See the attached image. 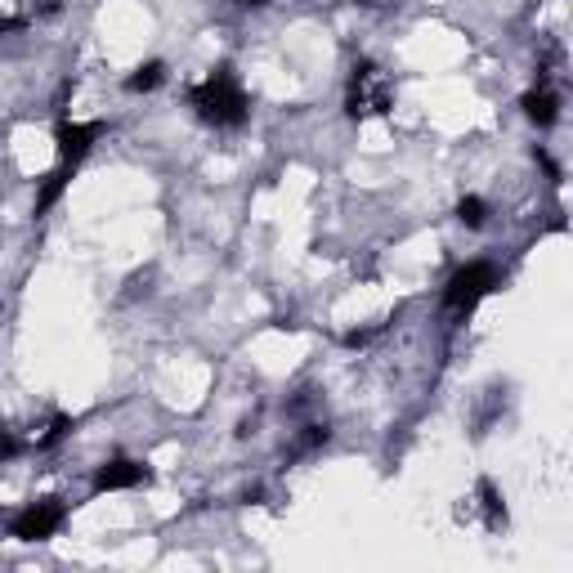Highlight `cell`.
I'll return each instance as SVG.
<instances>
[{
	"instance_id": "obj_8",
	"label": "cell",
	"mask_w": 573,
	"mask_h": 573,
	"mask_svg": "<svg viewBox=\"0 0 573 573\" xmlns=\"http://www.w3.org/2000/svg\"><path fill=\"white\" fill-rule=\"evenodd\" d=\"M72 175H77V166H63V162H58V166H54V171H50V175L41 180V188H36V202H32V210H36V215H50V210L58 206V197L67 193Z\"/></svg>"
},
{
	"instance_id": "obj_11",
	"label": "cell",
	"mask_w": 573,
	"mask_h": 573,
	"mask_svg": "<svg viewBox=\"0 0 573 573\" xmlns=\"http://www.w3.org/2000/svg\"><path fill=\"white\" fill-rule=\"evenodd\" d=\"M72 430H77V417H67V412H58V417H50V425H45V435H36L32 440V448L36 453H50V448H58Z\"/></svg>"
},
{
	"instance_id": "obj_14",
	"label": "cell",
	"mask_w": 573,
	"mask_h": 573,
	"mask_svg": "<svg viewBox=\"0 0 573 573\" xmlns=\"http://www.w3.org/2000/svg\"><path fill=\"white\" fill-rule=\"evenodd\" d=\"M23 453V440L14 435V430H6V425H0V466H6V462H14Z\"/></svg>"
},
{
	"instance_id": "obj_5",
	"label": "cell",
	"mask_w": 573,
	"mask_h": 573,
	"mask_svg": "<svg viewBox=\"0 0 573 573\" xmlns=\"http://www.w3.org/2000/svg\"><path fill=\"white\" fill-rule=\"evenodd\" d=\"M108 134L104 121H58L54 126V149H58V162L63 166H82L90 158V149Z\"/></svg>"
},
{
	"instance_id": "obj_13",
	"label": "cell",
	"mask_w": 573,
	"mask_h": 573,
	"mask_svg": "<svg viewBox=\"0 0 573 573\" xmlns=\"http://www.w3.org/2000/svg\"><path fill=\"white\" fill-rule=\"evenodd\" d=\"M327 440H332V430H327V425H305V435H301L296 448H301V453H318Z\"/></svg>"
},
{
	"instance_id": "obj_9",
	"label": "cell",
	"mask_w": 573,
	"mask_h": 573,
	"mask_svg": "<svg viewBox=\"0 0 573 573\" xmlns=\"http://www.w3.org/2000/svg\"><path fill=\"white\" fill-rule=\"evenodd\" d=\"M475 497H479L484 529H488V533H501V529H507V501H501L497 484H493V479H479V484H475Z\"/></svg>"
},
{
	"instance_id": "obj_7",
	"label": "cell",
	"mask_w": 573,
	"mask_h": 573,
	"mask_svg": "<svg viewBox=\"0 0 573 573\" xmlns=\"http://www.w3.org/2000/svg\"><path fill=\"white\" fill-rule=\"evenodd\" d=\"M520 108H525V117H529L538 130H551V126L560 121V95H555L551 86H533V90L520 99Z\"/></svg>"
},
{
	"instance_id": "obj_12",
	"label": "cell",
	"mask_w": 573,
	"mask_h": 573,
	"mask_svg": "<svg viewBox=\"0 0 573 573\" xmlns=\"http://www.w3.org/2000/svg\"><path fill=\"white\" fill-rule=\"evenodd\" d=\"M457 225H466V229H484V225H488V202L475 197V193H466V197L457 202Z\"/></svg>"
},
{
	"instance_id": "obj_2",
	"label": "cell",
	"mask_w": 573,
	"mask_h": 573,
	"mask_svg": "<svg viewBox=\"0 0 573 573\" xmlns=\"http://www.w3.org/2000/svg\"><path fill=\"white\" fill-rule=\"evenodd\" d=\"M390 108H394L390 77L372 58H358L354 72H349V86H345V117L349 121H368V117H390Z\"/></svg>"
},
{
	"instance_id": "obj_10",
	"label": "cell",
	"mask_w": 573,
	"mask_h": 573,
	"mask_svg": "<svg viewBox=\"0 0 573 573\" xmlns=\"http://www.w3.org/2000/svg\"><path fill=\"white\" fill-rule=\"evenodd\" d=\"M162 82H166V63L153 58V63H139V67L130 72V77H126V90H130V95H153Z\"/></svg>"
},
{
	"instance_id": "obj_15",
	"label": "cell",
	"mask_w": 573,
	"mask_h": 573,
	"mask_svg": "<svg viewBox=\"0 0 573 573\" xmlns=\"http://www.w3.org/2000/svg\"><path fill=\"white\" fill-rule=\"evenodd\" d=\"M32 10H36L41 19H54V14L63 10V0H32Z\"/></svg>"
},
{
	"instance_id": "obj_6",
	"label": "cell",
	"mask_w": 573,
	"mask_h": 573,
	"mask_svg": "<svg viewBox=\"0 0 573 573\" xmlns=\"http://www.w3.org/2000/svg\"><path fill=\"white\" fill-rule=\"evenodd\" d=\"M143 484H153V471L134 462V457H108L95 479H90V493H126V488H143Z\"/></svg>"
},
{
	"instance_id": "obj_3",
	"label": "cell",
	"mask_w": 573,
	"mask_h": 573,
	"mask_svg": "<svg viewBox=\"0 0 573 573\" xmlns=\"http://www.w3.org/2000/svg\"><path fill=\"white\" fill-rule=\"evenodd\" d=\"M497 286H501L497 264H488V260H471V264L453 269L448 286H444V310H448L453 318H471V314L479 310V301H488V296L497 292Z\"/></svg>"
},
{
	"instance_id": "obj_17",
	"label": "cell",
	"mask_w": 573,
	"mask_h": 573,
	"mask_svg": "<svg viewBox=\"0 0 573 573\" xmlns=\"http://www.w3.org/2000/svg\"><path fill=\"white\" fill-rule=\"evenodd\" d=\"M354 6H372V0H354Z\"/></svg>"
},
{
	"instance_id": "obj_16",
	"label": "cell",
	"mask_w": 573,
	"mask_h": 573,
	"mask_svg": "<svg viewBox=\"0 0 573 573\" xmlns=\"http://www.w3.org/2000/svg\"><path fill=\"white\" fill-rule=\"evenodd\" d=\"M234 6H247V10H260V6H269V0H234Z\"/></svg>"
},
{
	"instance_id": "obj_1",
	"label": "cell",
	"mask_w": 573,
	"mask_h": 573,
	"mask_svg": "<svg viewBox=\"0 0 573 573\" xmlns=\"http://www.w3.org/2000/svg\"><path fill=\"white\" fill-rule=\"evenodd\" d=\"M188 108H193L197 121L210 126V130H238V126H247V117H251L247 86H242V77H238L229 63L210 67L206 77L188 90Z\"/></svg>"
},
{
	"instance_id": "obj_4",
	"label": "cell",
	"mask_w": 573,
	"mask_h": 573,
	"mask_svg": "<svg viewBox=\"0 0 573 573\" xmlns=\"http://www.w3.org/2000/svg\"><path fill=\"white\" fill-rule=\"evenodd\" d=\"M67 525V501L63 497H36L10 520V538L19 542H50Z\"/></svg>"
}]
</instances>
